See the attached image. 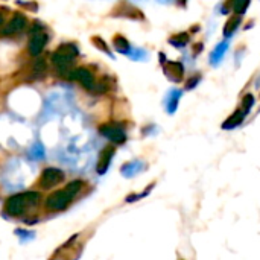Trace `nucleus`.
Instances as JSON below:
<instances>
[{
    "label": "nucleus",
    "instance_id": "obj_1",
    "mask_svg": "<svg viewBox=\"0 0 260 260\" xmlns=\"http://www.w3.org/2000/svg\"><path fill=\"white\" fill-rule=\"evenodd\" d=\"M82 187V181L81 180H75L72 183H69L62 190H56L53 192L47 200H46V207L49 210H62L69 206V203L76 197V193L81 190Z\"/></svg>",
    "mask_w": 260,
    "mask_h": 260
},
{
    "label": "nucleus",
    "instance_id": "obj_2",
    "mask_svg": "<svg viewBox=\"0 0 260 260\" xmlns=\"http://www.w3.org/2000/svg\"><path fill=\"white\" fill-rule=\"evenodd\" d=\"M40 201V193L38 192H24V193H17L11 198H8L5 204V212L9 216H18L23 213L26 207L37 206Z\"/></svg>",
    "mask_w": 260,
    "mask_h": 260
},
{
    "label": "nucleus",
    "instance_id": "obj_3",
    "mask_svg": "<svg viewBox=\"0 0 260 260\" xmlns=\"http://www.w3.org/2000/svg\"><path fill=\"white\" fill-rule=\"evenodd\" d=\"M78 53H79V50H78V47H76L75 44H72V43L61 44V46L53 52V55H52V62H53V66H56L61 72H64V70L70 66V62L78 56Z\"/></svg>",
    "mask_w": 260,
    "mask_h": 260
},
{
    "label": "nucleus",
    "instance_id": "obj_4",
    "mask_svg": "<svg viewBox=\"0 0 260 260\" xmlns=\"http://www.w3.org/2000/svg\"><path fill=\"white\" fill-rule=\"evenodd\" d=\"M64 180V172L56 168H47L43 171L40 178V187L43 189H52L58 186Z\"/></svg>",
    "mask_w": 260,
    "mask_h": 260
},
{
    "label": "nucleus",
    "instance_id": "obj_5",
    "mask_svg": "<svg viewBox=\"0 0 260 260\" xmlns=\"http://www.w3.org/2000/svg\"><path fill=\"white\" fill-rule=\"evenodd\" d=\"M67 78L69 79H76L87 90H94V76L88 69H84V67L75 69V70L67 73Z\"/></svg>",
    "mask_w": 260,
    "mask_h": 260
},
{
    "label": "nucleus",
    "instance_id": "obj_6",
    "mask_svg": "<svg viewBox=\"0 0 260 260\" xmlns=\"http://www.w3.org/2000/svg\"><path fill=\"white\" fill-rule=\"evenodd\" d=\"M99 131H101L102 136H105L107 139H110L111 142H114L117 145H122V143L126 142V134H125V131L120 126H116V125H102Z\"/></svg>",
    "mask_w": 260,
    "mask_h": 260
},
{
    "label": "nucleus",
    "instance_id": "obj_7",
    "mask_svg": "<svg viewBox=\"0 0 260 260\" xmlns=\"http://www.w3.org/2000/svg\"><path fill=\"white\" fill-rule=\"evenodd\" d=\"M163 72L174 82H181L184 79V67L178 61H168L163 66Z\"/></svg>",
    "mask_w": 260,
    "mask_h": 260
},
{
    "label": "nucleus",
    "instance_id": "obj_8",
    "mask_svg": "<svg viewBox=\"0 0 260 260\" xmlns=\"http://www.w3.org/2000/svg\"><path fill=\"white\" fill-rule=\"evenodd\" d=\"M46 41H47V35L41 30H37L35 34H32L30 40H29V53L34 55V56H38L41 53V50L44 49L46 46Z\"/></svg>",
    "mask_w": 260,
    "mask_h": 260
},
{
    "label": "nucleus",
    "instance_id": "obj_9",
    "mask_svg": "<svg viewBox=\"0 0 260 260\" xmlns=\"http://www.w3.org/2000/svg\"><path fill=\"white\" fill-rule=\"evenodd\" d=\"M114 152H116L114 146H107V148L102 149V152L99 155V160H98V168H96V171H98L99 175H104L108 171L110 163H111V158L114 157Z\"/></svg>",
    "mask_w": 260,
    "mask_h": 260
},
{
    "label": "nucleus",
    "instance_id": "obj_10",
    "mask_svg": "<svg viewBox=\"0 0 260 260\" xmlns=\"http://www.w3.org/2000/svg\"><path fill=\"white\" fill-rule=\"evenodd\" d=\"M26 17L24 15H20V14H15L12 17V20L2 29V35H14L17 32H20L21 29L26 27Z\"/></svg>",
    "mask_w": 260,
    "mask_h": 260
},
{
    "label": "nucleus",
    "instance_id": "obj_11",
    "mask_svg": "<svg viewBox=\"0 0 260 260\" xmlns=\"http://www.w3.org/2000/svg\"><path fill=\"white\" fill-rule=\"evenodd\" d=\"M250 6V0H227L225 6L222 8V12H229L230 9H233L236 14H245V11Z\"/></svg>",
    "mask_w": 260,
    "mask_h": 260
},
{
    "label": "nucleus",
    "instance_id": "obj_12",
    "mask_svg": "<svg viewBox=\"0 0 260 260\" xmlns=\"http://www.w3.org/2000/svg\"><path fill=\"white\" fill-rule=\"evenodd\" d=\"M245 113L242 111V108H239V110H236L224 123H222V128H225V129H232V128H235V126H239L242 122H244V119H245Z\"/></svg>",
    "mask_w": 260,
    "mask_h": 260
},
{
    "label": "nucleus",
    "instance_id": "obj_13",
    "mask_svg": "<svg viewBox=\"0 0 260 260\" xmlns=\"http://www.w3.org/2000/svg\"><path fill=\"white\" fill-rule=\"evenodd\" d=\"M120 15H125V17L134 18V20H145V14H143L140 9H137L136 6L129 5V3H123V5H122Z\"/></svg>",
    "mask_w": 260,
    "mask_h": 260
},
{
    "label": "nucleus",
    "instance_id": "obj_14",
    "mask_svg": "<svg viewBox=\"0 0 260 260\" xmlns=\"http://www.w3.org/2000/svg\"><path fill=\"white\" fill-rule=\"evenodd\" d=\"M241 21H242L241 14H235L233 17H230V18L227 20L225 26H224V35H225V37H232L233 32H235V30L238 29V26L241 24Z\"/></svg>",
    "mask_w": 260,
    "mask_h": 260
},
{
    "label": "nucleus",
    "instance_id": "obj_15",
    "mask_svg": "<svg viewBox=\"0 0 260 260\" xmlns=\"http://www.w3.org/2000/svg\"><path fill=\"white\" fill-rule=\"evenodd\" d=\"M189 40H190V35H189L187 32H180V34H177V35L171 37V38H169V43H171L172 46H177V47H184V46L189 43Z\"/></svg>",
    "mask_w": 260,
    "mask_h": 260
},
{
    "label": "nucleus",
    "instance_id": "obj_16",
    "mask_svg": "<svg viewBox=\"0 0 260 260\" xmlns=\"http://www.w3.org/2000/svg\"><path fill=\"white\" fill-rule=\"evenodd\" d=\"M113 41H114V47H116L119 52L125 53V52H128V50H129V43H128V40H126L125 37H122V35H116Z\"/></svg>",
    "mask_w": 260,
    "mask_h": 260
},
{
    "label": "nucleus",
    "instance_id": "obj_17",
    "mask_svg": "<svg viewBox=\"0 0 260 260\" xmlns=\"http://www.w3.org/2000/svg\"><path fill=\"white\" fill-rule=\"evenodd\" d=\"M253 105H254V98H253V94H245L244 96V101H242V111L245 113V114H248L250 113V110L253 108Z\"/></svg>",
    "mask_w": 260,
    "mask_h": 260
},
{
    "label": "nucleus",
    "instance_id": "obj_18",
    "mask_svg": "<svg viewBox=\"0 0 260 260\" xmlns=\"http://www.w3.org/2000/svg\"><path fill=\"white\" fill-rule=\"evenodd\" d=\"M93 44H94L96 47H99L101 50H104V52L110 53V49H108V46L105 44V41H104L101 37H93Z\"/></svg>",
    "mask_w": 260,
    "mask_h": 260
},
{
    "label": "nucleus",
    "instance_id": "obj_19",
    "mask_svg": "<svg viewBox=\"0 0 260 260\" xmlns=\"http://www.w3.org/2000/svg\"><path fill=\"white\" fill-rule=\"evenodd\" d=\"M200 78H201L200 75H193V76H192V78H190V79H189V81L186 82V90H190V88H193V87H195V85L198 84Z\"/></svg>",
    "mask_w": 260,
    "mask_h": 260
},
{
    "label": "nucleus",
    "instance_id": "obj_20",
    "mask_svg": "<svg viewBox=\"0 0 260 260\" xmlns=\"http://www.w3.org/2000/svg\"><path fill=\"white\" fill-rule=\"evenodd\" d=\"M198 50H200V52L203 50V44H195V47H193V55H198Z\"/></svg>",
    "mask_w": 260,
    "mask_h": 260
},
{
    "label": "nucleus",
    "instance_id": "obj_21",
    "mask_svg": "<svg viewBox=\"0 0 260 260\" xmlns=\"http://www.w3.org/2000/svg\"><path fill=\"white\" fill-rule=\"evenodd\" d=\"M177 3H178L181 8H184V6H186V3H187V0H177Z\"/></svg>",
    "mask_w": 260,
    "mask_h": 260
},
{
    "label": "nucleus",
    "instance_id": "obj_22",
    "mask_svg": "<svg viewBox=\"0 0 260 260\" xmlns=\"http://www.w3.org/2000/svg\"><path fill=\"white\" fill-rule=\"evenodd\" d=\"M2 24H3V15L0 14V26H2Z\"/></svg>",
    "mask_w": 260,
    "mask_h": 260
}]
</instances>
